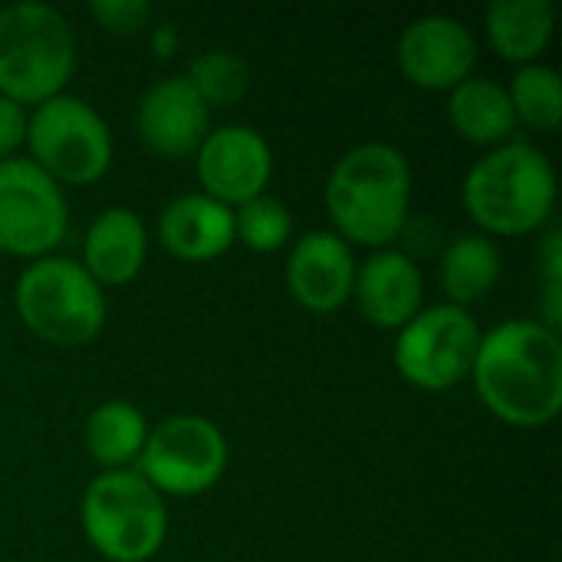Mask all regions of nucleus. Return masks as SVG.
<instances>
[{
    "instance_id": "23",
    "label": "nucleus",
    "mask_w": 562,
    "mask_h": 562,
    "mask_svg": "<svg viewBox=\"0 0 562 562\" xmlns=\"http://www.w3.org/2000/svg\"><path fill=\"white\" fill-rule=\"evenodd\" d=\"M191 89L201 95V102L211 105H234L250 89V66L227 49H207L198 59H191L188 76Z\"/></svg>"
},
{
    "instance_id": "17",
    "label": "nucleus",
    "mask_w": 562,
    "mask_h": 562,
    "mask_svg": "<svg viewBox=\"0 0 562 562\" xmlns=\"http://www.w3.org/2000/svg\"><path fill=\"white\" fill-rule=\"evenodd\" d=\"M86 273L102 283H128L138 277L145 254H148V234L142 217L132 207H109L102 211L86 237Z\"/></svg>"
},
{
    "instance_id": "20",
    "label": "nucleus",
    "mask_w": 562,
    "mask_h": 562,
    "mask_svg": "<svg viewBox=\"0 0 562 562\" xmlns=\"http://www.w3.org/2000/svg\"><path fill=\"white\" fill-rule=\"evenodd\" d=\"M501 280V250L481 234H461L448 244L441 257V290L451 306H468L484 300Z\"/></svg>"
},
{
    "instance_id": "16",
    "label": "nucleus",
    "mask_w": 562,
    "mask_h": 562,
    "mask_svg": "<svg viewBox=\"0 0 562 562\" xmlns=\"http://www.w3.org/2000/svg\"><path fill=\"white\" fill-rule=\"evenodd\" d=\"M158 237L181 260H214L234 244V207L211 194H181L161 211Z\"/></svg>"
},
{
    "instance_id": "8",
    "label": "nucleus",
    "mask_w": 562,
    "mask_h": 562,
    "mask_svg": "<svg viewBox=\"0 0 562 562\" xmlns=\"http://www.w3.org/2000/svg\"><path fill=\"white\" fill-rule=\"evenodd\" d=\"M481 346L477 319L451 303L418 310L395 339V369L418 389H451L471 375Z\"/></svg>"
},
{
    "instance_id": "12",
    "label": "nucleus",
    "mask_w": 562,
    "mask_h": 562,
    "mask_svg": "<svg viewBox=\"0 0 562 562\" xmlns=\"http://www.w3.org/2000/svg\"><path fill=\"white\" fill-rule=\"evenodd\" d=\"M474 63V33L448 13L412 20L398 40V66L422 89H454L471 76Z\"/></svg>"
},
{
    "instance_id": "3",
    "label": "nucleus",
    "mask_w": 562,
    "mask_h": 562,
    "mask_svg": "<svg viewBox=\"0 0 562 562\" xmlns=\"http://www.w3.org/2000/svg\"><path fill=\"white\" fill-rule=\"evenodd\" d=\"M464 204L484 231H537L557 204L553 165L537 145L510 138L468 171Z\"/></svg>"
},
{
    "instance_id": "14",
    "label": "nucleus",
    "mask_w": 562,
    "mask_h": 562,
    "mask_svg": "<svg viewBox=\"0 0 562 562\" xmlns=\"http://www.w3.org/2000/svg\"><path fill=\"white\" fill-rule=\"evenodd\" d=\"M356 257L349 240L329 231L303 234L286 260V286L293 300L313 313H333L352 296Z\"/></svg>"
},
{
    "instance_id": "18",
    "label": "nucleus",
    "mask_w": 562,
    "mask_h": 562,
    "mask_svg": "<svg viewBox=\"0 0 562 562\" xmlns=\"http://www.w3.org/2000/svg\"><path fill=\"white\" fill-rule=\"evenodd\" d=\"M448 119L468 142L504 145L517 132V112L507 86L491 76H468L451 89Z\"/></svg>"
},
{
    "instance_id": "19",
    "label": "nucleus",
    "mask_w": 562,
    "mask_h": 562,
    "mask_svg": "<svg viewBox=\"0 0 562 562\" xmlns=\"http://www.w3.org/2000/svg\"><path fill=\"white\" fill-rule=\"evenodd\" d=\"M487 33L504 59L530 63L550 43L553 7L550 0H494L487 7Z\"/></svg>"
},
{
    "instance_id": "21",
    "label": "nucleus",
    "mask_w": 562,
    "mask_h": 562,
    "mask_svg": "<svg viewBox=\"0 0 562 562\" xmlns=\"http://www.w3.org/2000/svg\"><path fill=\"white\" fill-rule=\"evenodd\" d=\"M145 415L132 402H102L86 418V448L99 464L112 471L135 461L145 448Z\"/></svg>"
},
{
    "instance_id": "10",
    "label": "nucleus",
    "mask_w": 562,
    "mask_h": 562,
    "mask_svg": "<svg viewBox=\"0 0 562 562\" xmlns=\"http://www.w3.org/2000/svg\"><path fill=\"white\" fill-rule=\"evenodd\" d=\"M69 214L59 184L33 158L0 161V250L40 257L66 234Z\"/></svg>"
},
{
    "instance_id": "6",
    "label": "nucleus",
    "mask_w": 562,
    "mask_h": 562,
    "mask_svg": "<svg viewBox=\"0 0 562 562\" xmlns=\"http://www.w3.org/2000/svg\"><path fill=\"white\" fill-rule=\"evenodd\" d=\"M20 319L53 346H86L105 323L102 286L69 257H40L16 280Z\"/></svg>"
},
{
    "instance_id": "2",
    "label": "nucleus",
    "mask_w": 562,
    "mask_h": 562,
    "mask_svg": "<svg viewBox=\"0 0 562 562\" xmlns=\"http://www.w3.org/2000/svg\"><path fill=\"white\" fill-rule=\"evenodd\" d=\"M412 201L408 158L385 142H366L346 151L326 184V207L339 237L366 247L395 240Z\"/></svg>"
},
{
    "instance_id": "1",
    "label": "nucleus",
    "mask_w": 562,
    "mask_h": 562,
    "mask_svg": "<svg viewBox=\"0 0 562 562\" xmlns=\"http://www.w3.org/2000/svg\"><path fill=\"white\" fill-rule=\"evenodd\" d=\"M481 402L517 428H543L562 408V342L547 323L510 319L481 336L474 356Z\"/></svg>"
},
{
    "instance_id": "13",
    "label": "nucleus",
    "mask_w": 562,
    "mask_h": 562,
    "mask_svg": "<svg viewBox=\"0 0 562 562\" xmlns=\"http://www.w3.org/2000/svg\"><path fill=\"white\" fill-rule=\"evenodd\" d=\"M135 125L151 151L181 158L201 148L211 132V109L184 76H165L142 92Z\"/></svg>"
},
{
    "instance_id": "11",
    "label": "nucleus",
    "mask_w": 562,
    "mask_h": 562,
    "mask_svg": "<svg viewBox=\"0 0 562 562\" xmlns=\"http://www.w3.org/2000/svg\"><path fill=\"white\" fill-rule=\"evenodd\" d=\"M198 175L204 194L231 204H244L263 194L273 175V151L267 138L250 125L211 128L198 148Z\"/></svg>"
},
{
    "instance_id": "22",
    "label": "nucleus",
    "mask_w": 562,
    "mask_h": 562,
    "mask_svg": "<svg viewBox=\"0 0 562 562\" xmlns=\"http://www.w3.org/2000/svg\"><path fill=\"white\" fill-rule=\"evenodd\" d=\"M510 102L517 112V122H527L530 128L553 132L562 122V86L557 69L527 63L510 79Z\"/></svg>"
},
{
    "instance_id": "25",
    "label": "nucleus",
    "mask_w": 562,
    "mask_h": 562,
    "mask_svg": "<svg viewBox=\"0 0 562 562\" xmlns=\"http://www.w3.org/2000/svg\"><path fill=\"white\" fill-rule=\"evenodd\" d=\"M89 13L112 33H135L148 23L151 3L148 0H92Z\"/></svg>"
},
{
    "instance_id": "26",
    "label": "nucleus",
    "mask_w": 562,
    "mask_h": 562,
    "mask_svg": "<svg viewBox=\"0 0 562 562\" xmlns=\"http://www.w3.org/2000/svg\"><path fill=\"white\" fill-rule=\"evenodd\" d=\"M26 138V112L20 102L0 95V161L10 158Z\"/></svg>"
},
{
    "instance_id": "15",
    "label": "nucleus",
    "mask_w": 562,
    "mask_h": 562,
    "mask_svg": "<svg viewBox=\"0 0 562 562\" xmlns=\"http://www.w3.org/2000/svg\"><path fill=\"white\" fill-rule=\"evenodd\" d=\"M359 313L382 329H402L418 310L425 280L418 263L402 250H375L356 267L352 283Z\"/></svg>"
},
{
    "instance_id": "7",
    "label": "nucleus",
    "mask_w": 562,
    "mask_h": 562,
    "mask_svg": "<svg viewBox=\"0 0 562 562\" xmlns=\"http://www.w3.org/2000/svg\"><path fill=\"white\" fill-rule=\"evenodd\" d=\"M26 142L33 161L66 184H89L105 175L112 161V135L102 115L79 95H53L26 119Z\"/></svg>"
},
{
    "instance_id": "24",
    "label": "nucleus",
    "mask_w": 562,
    "mask_h": 562,
    "mask_svg": "<svg viewBox=\"0 0 562 562\" xmlns=\"http://www.w3.org/2000/svg\"><path fill=\"white\" fill-rule=\"evenodd\" d=\"M293 234L290 207L267 191L234 207V240H244L250 250L270 254L283 247Z\"/></svg>"
},
{
    "instance_id": "9",
    "label": "nucleus",
    "mask_w": 562,
    "mask_h": 562,
    "mask_svg": "<svg viewBox=\"0 0 562 562\" xmlns=\"http://www.w3.org/2000/svg\"><path fill=\"white\" fill-rule=\"evenodd\" d=\"M227 468V441L221 428L201 415H171L158 422L138 454V474L161 494H201L221 481Z\"/></svg>"
},
{
    "instance_id": "5",
    "label": "nucleus",
    "mask_w": 562,
    "mask_h": 562,
    "mask_svg": "<svg viewBox=\"0 0 562 562\" xmlns=\"http://www.w3.org/2000/svg\"><path fill=\"white\" fill-rule=\"evenodd\" d=\"M82 530L112 562L151 560L168 530L161 494L138 471H105L82 494Z\"/></svg>"
},
{
    "instance_id": "4",
    "label": "nucleus",
    "mask_w": 562,
    "mask_h": 562,
    "mask_svg": "<svg viewBox=\"0 0 562 562\" xmlns=\"http://www.w3.org/2000/svg\"><path fill=\"white\" fill-rule=\"evenodd\" d=\"M76 69L69 20L49 3H10L0 10V95L46 102L63 92Z\"/></svg>"
}]
</instances>
